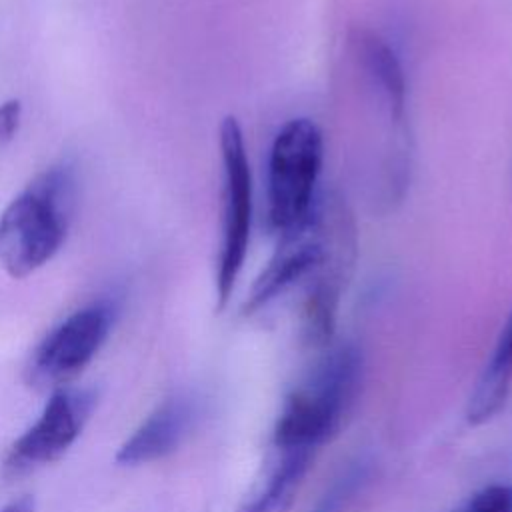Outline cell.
<instances>
[{
    "label": "cell",
    "instance_id": "obj_1",
    "mask_svg": "<svg viewBox=\"0 0 512 512\" xmlns=\"http://www.w3.org/2000/svg\"><path fill=\"white\" fill-rule=\"evenodd\" d=\"M76 178L68 164L40 172L0 214V264L26 278L60 250L70 226Z\"/></svg>",
    "mask_w": 512,
    "mask_h": 512
},
{
    "label": "cell",
    "instance_id": "obj_2",
    "mask_svg": "<svg viewBox=\"0 0 512 512\" xmlns=\"http://www.w3.org/2000/svg\"><path fill=\"white\" fill-rule=\"evenodd\" d=\"M362 384V354L352 344L332 348L294 390L278 416L274 444L280 450H314L330 440L350 412Z\"/></svg>",
    "mask_w": 512,
    "mask_h": 512
},
{
    "label": "cell",
    "instance_id": "obj_3",
    "mask_svg": "<svg viewBox=\"0 0 512 512\" xmlns=\"http://www.w3.org/2000/svg\"><path fill=\"white\" fill-rule=\"evenodd\" d=\"M322 156V132L312 120L292 118L278 130L268 160V226L276 236L312 216Z\"/></svg>",
    "mask_w": 512,
    "mask_h": 512
},
{
    "label": "cell",
    "instance_id": "obj_4",
    "mask_svg": "<svg viewBox=\"0 0 512 512\" xmlns=\"http://www.w3.org/2000/svg\"><path fill=\"white\" fill-rule=\"evenodd\" d=\"M222 158V238L216 268V302L222 310L242 272L252 222V174L242 128L234 116L220 124Z\"/></svg>",
    "mask_w": 512,
    "mask_h": 512
},
{
    "label": "cell",
    "instance_id": "obj_5",
    "mask_svg": "<svg viewBox=\"0 0 512 512\" xmlns=\"http://www.w3.org/2000/svg\"><path fill=\"white\" fill-rule=\"evenodd\" d=\"M114 314V304L98 300L66 316L32 352L26 366L28 382L56 390L78 376L106 342Z\"/></svg>",
    "mask_w": 512,
    "mask_h": 512
},
{
    "label": "cell",
    "instance_id": "obj_6",
    "mask_svg": "<svg viewBox=\"0 0 512 512\" xmlns=\"http://www.w3.org/2000/svg\"><path fill=\"white\" fill-rule=\"evenodd\" d=\"M94 406L92 388H56L38 420L8 450L4 472L24 476L64 456L82 434Z\"/></svg>",
    "mask_w": 512,
    "mask_h": 512
},
{
    "label": "cell",
    "instance_id": "obj_7",
    "mask_svg": "<svg viewBox=\"0 0 512 512\" xmlns=\"http://www.w3.org/2000/svg\"><path fill=\"white\" fill-rule=\"evenodd\" d=\"M322 258V230L318 210L314 206L312 216L298 228L278 236V246L268 260L266 268L256 278L242 312L254 314L276 296L288 290L292 284L310 276Z\"/></svg>",
    "mask_w": 512,
    "mask_h": 512
},
{
    "label": "cell",
    "instance_id": "obj_8",
    "mask_svg": "<svg viewBox=\"0 0 512 512\" xmlns=\"http://www.w3.org/2000/svg\"><path fill=\"white\" fill-rule=\"evenodd\" d=\"M196 410L188 396L164 400L118 448L120 466H140L172 454L192 428Z\"/></svg>",
    "mask_w": 512,
    "mask_h": 512
},
{
    "label": "cell",
    "instance_id": "obj_9",
    "mask_svg": "<svg viewBox=\"0 0 512 512\" xmlns=\"http://www.w3.org/2000/svg\"><path fill=\"white\" fill-rule=\"evenodd\" d=\"M350 52L358 66L368 76L370 84L378 90L388 110L390 122L404 130L408 108L406 74L394 48L370 28H352L348 36Z\"/></svg>",
    "mask_w": 512,
    "mask_h": 512
},
{
    "label": "cell",
    "instance_id": "obj_10",
    "mask_svg": "<svg viewBox=\"0 0 512 512\" xmlns=\"http://www.w3.org/2000/svg\"><path fill=\"white\" fill-rule=\"evenodd\" d=\"M512 388V310L498 334L496 346L484 366L466 408L470 424L478 426L492 420L508 400Z\"/></svg>",
    "mask_w": 512,
    "mask_h": 512
},
{
    "label": "cell",
    "instance_id": "obj_11",
    "mask_svg": "<svg viewBox=\"0 0 512 512\" xmlns=\"http://www.w3.org/2000/svg\"><path fill=\"white\" fill-rule=\"evenodd\" d=\"M312 450H282V458L264 488L246 500L238 512H288L308 472Z\"/></svg>",
    "mask_w": 512,
    "mask_h": 512
},
{
    "label": "cell",
    "instance_id": "obj_12",
    "mask_svg": "<svg viewBox=\"0 0 512 512\" xmlns=\"http://www.w3.org/2000/svg\"><path fill=\"white\" fill-rule=\"evenodd\" d=\"M366 480L364 464L348 466L322 494L312 512H344Z\"/></svg>",
    "mask_w": 512,
    "mask_h": 512
},
{
    "label": "cell",
    "instance_id": "obj_13",
    "mask_svg": "<svg viewBox=\"0 0 512 512\" xmlns=\"http://www.w3.org/2000/svg\"><path fill=\"white\" fill-rule=\"evenodd\" d=\"M454 512H512V484H490Z\"/></svg>",
    "mask_w": 512,
    "mask_h": 512
},
{
    "label": "cell",
    "instance_id": "obj_14",
    "mask_svg": "<svg viewBox=\"0 0 512 512\" xmlns=\"http://www.w3.org/2000/svg\"><path fill=\"white\" fill-rule=\"evenodd\" d=\"M22 118V102L12 98L0 104V152L14 140Z\"/></svg>",
    "mask_w": 512,
    "mask_h": 512
},
{
    "label": "cell",
    "instance_id": "obj_15",
    "mask_svg": "<svg viewBox=\"0 0 512 512\" xmlns=\"http://www.w3.org/2000/svg\"><path fill=\"white\" fill-rule=\"evenodd\" d=\"M0 512H34V500L30 496L18 498V500L6 504Z\"/></svg>",
    "mask_w": 512,
    "mask_h": 512
}]
</instances>
